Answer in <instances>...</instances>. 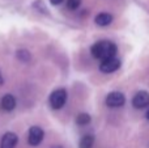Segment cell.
Wrapping results in <instances>:
<instances>
[{
	"label": "cell",
	"mask_w": 149,
	"mask_h": 148,
	"mask_svg": "<svg viewBox=\"0 0 149 148\" xmlns=\"http://www.w3.org/2000/svg\"><path fill=\"white\" fill-rule=\"evenodd\" d=\"M18 142V136L15 133H5L0 142V148H15Z\"/></svg>",
	"instance_id": "cell-8"
},
{
	"label": "cell",
	"mask_w": 149,
	"mask_h": 148,
	"mask_svg": "<svg viewBox=\"0 0 149 148\" xmlns=\"http://www.w3.org/2000/svg\"><path fill=\"white\" fill-rule=\"evenodd\" d=\"M67 97H68V94H67V91H65L64 88L55 89V91L51 93L50 100H49L50 106L55 110L62 109V108L65 105V102H67Z\"/></svg>",
	"instance_id": "cell-2"
},
{
	"label": "cell",
	"mask_w": 149,
	"mask_h": 148,
	"mask_svg": "<svg viewBox=\"0 0 149 148\" xmlns=\"http://www.w3.org/2000/svg\"><path fill=\"white\" fill-rule=\"evenodd\" d=\"M95 24L98 26H107L113 22V15L110 13H106V12H102V13H98L94 18Z\"/></svg>",
	"instance_id": "cell-9"
},
{
	"label": "cell",
	"mask_w": 149,
	"mask_h": 148,
	"mask_svg": "<svg viewBox=\"0 0 149 148\" xmlns=\"http://www.w3.org/2000/svg\"><path fill=\"white\" fill-rule=\"evenodd\" d=\"M50 3H51L52 5H59L63 3V0H50Z\"/></svg>",
	"instance_id": "cell-14"
},
{
	"label": "cell",
	"mask_w": 149,
	"mask_h": 148,
	"mask_svg": "<svg viewBox=\"0 0 149 148\" xmlns=\"http://www.w3.org/2000/svg\"><path fill=\"white\" fill-rule=\"evenodd\" d=\"M132 105L135 109H144L149 106V93L145 91H140L132 98Z\"/></svg>",
	"instance_id": "cell-6"
},
{
	"label": "cell",
	"mask_w": 149,
	"mask_h": 148,
	"mask_svg": "<svg viewBox=\"0 0 149 148\" xmlns=\"http://www.w3.org/2000/svg\"><path fill=\"white\" fill-rule=\"evenodd\" d=\"M93 143H94V136L90 135V134H88V135H85V136L81 138L79 147L80 148H92Z\"/></svg>",
	"instance_id": "cell-10"
},
{
	"label": "cell",
	"mask_w": 149,
	"mask_h": 148,
	"mask_svg": "<svg viewBox=\"0 0 149 148\" xmlns=\"http://www.w3.org/2000/svg\"><path fill=\"white\" fill-rule=\"evenodd\" d=\"M43 136H45L43 130L41 127H38V126H33L29 130V134H28V143L31 147H37L43 140Z\"/></svg>",
	"instance_id": "cell-3"
},
{
	"label": "cell",
	"mask_w": 149,
	"mask_h": 148,
	"mask_svg": "<svg viewBox=\"0 0 149 148\" xmlns=\"http://www.w3.org/2000/svg\"><path fill=\"white\" fill-rule=\"evenodd\" d=\"M119 67H120V60L118 58H110L100 63V71L103 73L115 72L116 70H119Z\"/></svg>",
	"instance_id": "cell-5"
},
{
	"label": "cell",
	"mask_w": 149,
	"mask_h": 148,
	"mask_svg": "<svg viewBox=\"0 0 149 148\" xmlns=\"http://www.w3.org/2000/svg\"><path fill=\"white\" fill-rule=\"evenodd\" d=\"M81 5V0H67V8L70 10H76Z\"/></svg>",
	"instance_id": "cell-13"
},
{
	"label": "cell",
	"mask_w": 149,
	"mask_h": 148,
	"mask_svg": "<svg viewBox=\"0 0 149 148\" xmlns=\"http://www.w3.org/2000/svg\"><path fill=\"white\" fill-rule=\"evenodd\" d=\"M52 148H63V147H62V146H54Z\"/></svg>",
	"instance_id": "cell-16"
},
{
	"label": "cell",
	"mask_w": 149,
	"mask_h": 148,
	"mask_svg": "<svg viewBox=\"0 0 149 148\" xmlns=\"http://www.w3.org/2000/svg\"><path fill=\"white\" fill-rule=\"evenodd\" d=\"M90 121H92V118H90V115L88 114V113H81V114H79V115H77V118H76V123L79 126L89 125Z\"/></svg>",
	"instance_id": "cell-11"
},
{
	"label": "cell",
	"mask_w": 149,
	"mask_h": 148,
	"mask_svg": "<svg viewBox=\"0 0 149 148\" xmlns=\"http://www.w3.org/2000/svg\"><path fill=\"white\" fill-rule=\"evenodd\" d=\"M17 58L21 59L22 62H28L30 59V52L26 51V50H18L17 51Z\"/></svg>",
	"instance_id": "cell-12"
},
{
	"label": "cell",
	"mask_w": 149,
	"mask_h": 148,
	"mask_svg": "<svg viewBox=\"0 0 149 148\" xmlns=\"http://www.w3.org/2000/svg\"><path fill=\"white\" fill-rule=\"evenodd\" d=\"M3 84H4V79H3V75L0 72V85H3Z\"/></svg>",
	"instance_id": "cell-15"
},
{
	"label": "cell",
	"mask_w": 149,
	"mask_h": 148,
	"mask_svg": "<svg viewBox=\"0 0 149 148\" xmlns=\"http://www.w3.org/2000/svg\"><path fill=\"white\" fill-rule=\"evenodd\" d=\"M90 52L95 59H100L101 62L110 58H115L116 52H118V47L114 42L103 39V41H98L90 47Z\"/></svg>",
	"instance_id": "cell-1"
},
{
	"label": "cell",
	"mask_w": 149,
	"mask_h": 148,
	"mask_svg": "<svg viewBox=\"0 0 149 148\" xmlns=\"http://www.w3.org/2000/svg\"><path fill=\"white\" fill-rule=\"evenodd\" d=\"M147 118L149 119V110H148V113H147Z\"/></svg>",
	"instance_id": "cell-17"
},
{
	"label": "cell",
	"mask_w": 149,
	"mask_h": 148,
	"mask_svg": "<svg viewBox=\"0 0 149 148\" xmlns=\"http://www.w3.org/2000/svg\"><path fill=\"white\" fill-rule=\"evenodd\" d=\"M0 108H1V110H4V112H12L16 108L15 96L10 93L4 94V96L1 97V100H0Z\"/></svg>",
	"instance_id": "cell-7"
},
{
	"label": "cell",
	"mask_w": 149,
	"mask_h": 148,
	"mask_svg": "<svg viewBox=\"0 0 149 148\" xmlns=\"http://www.w3.org/2000/svg\"><path fill=\"white\" fill-rule=\"evenodd\" d=\"M126 102V97L120 92H111L106 97V105L109 108H120Z\"/></svg>",
	"instance_id": "cell-4"
}]
</instances>
